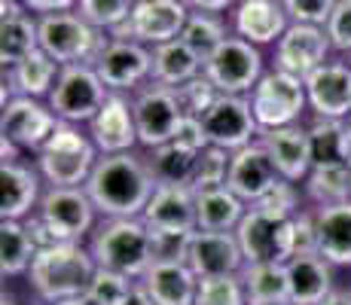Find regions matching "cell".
<instances>
[{"label":"cell","mask_w":351,"mask_h":305,"mask_svg":"<svg viewBox=\"0 0 351 305\" xmlns=\"http://www.w3.org/2000/svg\"><path fill=\"white\" fill-rule=\"evenodd\" d=\"M86 193L101 217H144L156 193V178L147 165L144 150L101 156Z\"/></svg>","instance_id":"6da1fadb"},{"label":"cell","mask_w":351,"mask_h":305,"mask_svg":"<svg viewBox=\"0 0 351 305\" xmlns=\"http://www.w3.org/2000/svg\"><path fill=\"white\" fill-rule=\"evenodd\" d=\"M95 256L86 241H62L40 247L31 263L28 287L43 305L86 296L95 275Z\"/></svg>","instance_id":"7a4b0ae2"},{"label":"cell","mask_w":351,"mask_h":305,"mask_svg":"<svg viewBox=\"0 0 351 305\" xmlns=\"http://www.w3.org/2000/svg\"><path fill=\"white\" fill-rule=\"evenodd\" d=\"M86 244H89L98 269L128 275L132 281H141L156 263L153 232L141 217H101Z\"/></svg>","instance_id":"3957f363"},{"label":"cell","mask_w":351,"mask_h":305,"mask_svg":"<svg viewBox=\"0 0 351 305\" xmlns=\"http://www.w3.org/2000/svg\"><path fill=\"white\" fill-rule=\"evenodd\" d=\"M25 223L40 247H49L62 241H89L101 214L86 186H46L37 211Z\"/></svg>","instance_id":"277c9868"},{"label":"cell","mask_w":351,"mask_h":305,"mask_svg":"<svg viewBox=\"0 0 351 305\" xmlns=\"http://www.w3.org/2000/svg\"><path fill=\"white\" fill-rule=\"evenodd\" d=\"M98 159L101 153L89 132L83 125L62 122L56 134L43 144V150L34 156V165L46 186H86Z\"/></svg>","instance_id":"5b68a950"},{"label":"cell","mask_w":351,"mask_h":305,"mask_svg":"<svg viewBox=\"0 0 351 305\" xmlns=\"http://www.w3.org/2000/svg\"><path fill=\"white\" fill-rule=\"evenodd\" d=\"M110 43V31L89 25L77 10L40 16V49L52 56L62 67L67 64H98L101 52Z\"/></svg>","instance_id":"8992f818"},{"label":"cell","mask_w":351,"mask_h":305,"mask_svg":"<svg viewBox=\"0 0 351 305\" xmlns=\"http://www.w3.org/2000/svg\"><path fill=\"white\" fill-rule=\"evenodd\" d=\"M247 101H251V110L256 122H260V132L300 125L308 113L306 80L278 71V67H269L263 73L260 83L254 86V92L247 95Z\"/></svg>","instance_id":"52a82bcc"},{"label":"cell","mask_w":351,"mask_h":305,"mask_svg":"<svg viewBox=\"0 0 351 305\" xmlns=\"http://www.w3.org/2000/svg\"><path fill=\"white\" fill-rule=\"evenodd\" d=\"M110 98V89L104 86V80L98 77V71L92 64H67L62 67L56 89L46 98V104L52 107V113L58 122L67 125H89L95 119V113L104 107V101Z\"/></svg>","instance_id":"ba28073f"},{"label":"cell","mask_w":351,"mask_h":305,"mask_svg":"<svg viewBox=\"0 0 351 305\" xmlns=\"http://www.w3.org/2000/svg\"><path fill=\"white\" fill-rule=\"evenodd\" d=\"M266 71L269 67L260 46L247 43L235 34H229L217 46V52L205 61V80L220 95H251Z\"/></svg>","instance_id":"9c48e42d"},{"label":"cell","mask_w":351,"mask_h":305,"mask_svg":"<svg viewBox=\"0 0 351 305\" xmlns=\"http://www.w3.org/2000/svg\"><path fill=\"white\" fill-rule=\"evenodd\" d=\"M235 235H239L245 263H287L290 256H296L293 217L269 214L251 205Z\"/></svg>","instance_id":"30bf717a"},{"label":"cell","mask_w":351,"mask_h":305,"mask_svg":"<svg viewBox=\"0 0 351 305\" xmlns=\"http://www.w3.org/2000/svg\"><path fill=\"white\" fill-rule=\"evenodd\" d=\"M186 19H190V6L184 0H134L128 19L110 37L134 40L141 46L156 49V46L171 43L184 34Z\"/></svg>","instance_id":"8fae6325"},{"label":"cell","mask_w":351,"mask_h":305,"mask_svg":"<svg viewBox=\"0 0 351 305\" xmlns=\"http://www.w3.org/2000/svg\"><path fill=\"white\" fill-rule=\"evenodd\" d=\"M132 104L141 150H156L162 144H171L174 134H178V125L186 117L178 92L159 83H147L132 95Z\"/></svg>","instance_id":"7c38bea8"},{"label":"cell","mask_w":351,"mask_h":305,"mask_svg":"<svg viewBox=\"0 0 351 305\" xmlns=\"http://www.w3.org/2000/svg\"><path fill=\"white\" fill-rule=\"evenodd\" d=\"M199 119L208 134V144L220 150L235 153L260 141V122L254 117L247 95H217Z\"/></svg>","instance_id":"4fadbf2b"},{"label":"cell","mask_w":351,"mask_h":305,"mask_svg":"<svg viewBox=\"0 0 351 305\" xmlns=\"http://www.w3.org/2000/svg\"><path fill=\"white\" fill-rule=\"evenodd\" d=\"M62 125L58 117L52 113V107L40 98H19L6 101L3 113H0V141H10L19 153L37 156L43 150V144L56 134V128Z\"/></svg>","instance_id":"5bb4252c"},{"label":"cell","mask_w":351,"mask_h":305,"mask_svg":"<svg viewBox=\"0 0 351 305\" xmlns=\"http://www.w3.org/2000/svg\"><path fill=\"white\" fill-rule=\"evenodd\" d=\"M336 52L327 37V28H318V25H290L285 37L272 46V64L269 67H278V71L306 80L321 64H327Z\"/></svg>","instance_id":"9a60e30c"},{"label":"cell","mask_w":351,"mask_h":305,"mask_svg":"<svg viewBox=\"0 0 351 305\" xmlns=\"http://www.w3.org/2000/svg\"><path fill=\"white\" fill-rule=\"evenodd\" d=\"M95 71L110 92L134 95L141 86H147L153 80V49L134 43V40L110 37L107 49L101 52Z\"/></svg>","instance_id":"2e32d148"},{"label":"cell","mask_w":351,"mask_h":305,"mask_svg":"<svg viewBox=\"0 0 351 305\" xmlns=\"http://www.w3.org/2000/svg\"><path fill=\"white\" fill-rule=\"evenodd\" d=\"M308 113L318 119L348 122L351 117V58L333 56L312 77H306Z\"/></svg>","instance_id":"e0dca14e"},{"label":"cell","mask_w":351,"mask_h":305,"mask_svg":"<svg viewBox=\"0 0 351 305\" xmlns=\"http://www.w3.org/2000/svg\"><path fill=\"white\" fill-rule=\"evenodd\" d=\"M86 132H89V138L95 141V147H98L101 156L141 150L132 95L110 92V98H107L104 107L95 113V119L86 125Z\"/></svg>","instance_id":"ac0fdd59"},{"label":"cell","mask_w":351,"mask_h":305,"mask_svg":"<svg viewBox=\"0 0 351 305\" xmlns=\"http://www.w3.org/2000/svg\"><path fill=\"white\" fill-rule=\"evenodd\" d=\"M141 220L153 235H193L199 229L195 189L186 183H159Z\"/></svg>","instance_id":"d6986e66"},{"label":"cell","mask_w":351,"mask_h":305,"mask_svg":"<svg viewBox=\"0 0 351 305\" xmlns=\"http://www.w3.org/2000/svg\"><path fill=\"white\" fill-rule=\"evenodd\" d=\"M184 260L199 278L239 275L245 269V254H241V244L235 232H205V229H195L190 241H186Z\"/></svg>","instance_id":"ffe728a7"},{"label":"cell","mask_w":351,"mask_h":305,"mask_svg":"<svg viewBox=\"0 0 351 305\" xmlns=\"http://www.w3.org/2000/svg\"><path fill=\"white\" fill-rule=\"evenodd\" d=\"M260 144L269 153L278 178H285L290 183H300L308 178V171L315 168V156H312V141H308V128L302 125H285V128H269L260 132Z\"/></svg>","instance_id":"44dd1931"},{"label":"cell","mask_w":351,"mask_h":305,"mask_svg":"<svg viewBox=\"0 0 351 305\" xmlns=\"http://www.w3.org/2000/svg\"><path fill=\"white\" fill-rule=\"evenodd\" d=\"M0 183H3V189H0V220H28L46 193V183L40 178L34 159L25 162V156L0 165Z\"/></svg>","instance_id":"7402d4cb"},{"label":"cell","mask_w":351,"mask_h":305,"mask_svg":"<svg viewBox=\"0 0 351 305\" xmlns=\"http://www.w3.org/2000/svg\"><path fill=\"white\" fill-rule=\"evenodd\" d=\"M229 28H232L235 37L263 49V46H275L285 37L290 19L281 0H239L229 10Z\"/></svg>","instance_id":"603a6c76"},{"label":"cell","mask_w":351,"mask_h":305,"mask_svg":"<svg viewBox=\"0 0 351 305\" xmlns=\"http://www.w3.org/2000/svg\"><path fill=\"white\" fill-rule=\"evenodd\" d=\"M278 180H281L278 171H275L272 159H269V153L263 150L260 141H256V144L241 147V150L232 153L226 186L232 189V193L239 195V199L245 202L247 208L256 205V202H260L263 195H266Z\"/></svg>","instance_id":"cb8c5ba5"},{"label":"cell","mask_w":351,"mask_h":305,"mask_svg":"<svg viewBox=\"0 0 351 305\" xmlns=\"http://www.w3.org/2000/svg\"><path fill=\"white\" fill-rule=\"evenodd\" d=\"M40 49V16L22 0H0V64L16 67Z\"/></svg>","instance_id":"d4e9b609"},{"label":"cell","mask_w":351,"mask_h":305,"mask_svg":"<svg viewBox=\"0 0 351 305\" xmlns=\"http://www.w3.org/2000/svg\"><path fill=\"white\" fill-rule=\"evenodd\" d=\"M58 77H62V64L56 58L46 56L43 49L31 52L16 67H3V104L19 98V95L46 101L56 89Z\"/></svg>","instance_id":"484cf974"},{"label":"cell","mask_w":351,"mask_h":305,"mask_svg":"<svg viewBox=\"0 0 351 305\" xmlns=\"http://www.w3.org/2000/svg\"><path fill=\"white\" fill-rule=\"evenodd\" d=\"M287 281L293 305H321L336 290V269L318 250L296 254L287 260Z\"/></svg>","instance_id":"4316f807"},{"label":"cell","mask_w":351,"mask_h":305,"mask_svg":"<svg viewBox=\"0 0 351 305\" xmlns=\"http://www.w3.org/2000/svg\"><path fill=\"white\" fill-rule=\"evenodd\" d=\"M141 284L156 305H195L199 293V275L186 266V260H156Z\"/></svg>","instance_id":"83f0119b"},{"label":"cell","mask_w":351,"mask_h":305,"mask_svg":"<svg viewBox=\"0 0 351 305\" xmlns=\"http://www.w3.org/2000/svg\"><path fill=\"white\" fill-rule=\"evenodd\" d=\"M315 250L333 269H351V202L315 208Z\"/></svg>","instance_id":"f1b7e54d"},{"label":"cell","mask_w":351,"mask_h":305,"mask_svg":"<svg viewBox=\"0 0 351 305\" xmlns=\"http://www.w3.org/2000/svg\"><path fill=\"white\" fill-rule=\"evenodd\" d=\"M205 73V61H202L184 40H171L153 49V80L150 83L168 86V89H180V86L193 83Z\"/></svg>","instance_id":"f546056e"},{"label":"cell","mask_w":351,"mask_h":305,"mask_svg":"<svg viewBox=\"0 0 351 305\" xmlns=\"http://www.w3.org/2000/svg\"><path fill=\"white\" fill-rule=\"evenodd\" d=\"M245 214L247 205L229 186L195 193V217H199V229L205 232H235Z\"/></svg>","instance_id":"4dcf8cb0"},{"label":"cell","mask_w":351,"mask_h":305,"mask_svg":"<svg viewBox=\"0 0 351 305\" xmlns=\"http://www.w3.org/2000/svg\"><path fill=\"white\" fill-rule=\"evenodd\" d=\"M247 305H287L290 302V281L287 263H245L241 269Z\"/></svg>","instance_id":"1f68e13d"},{"label":"cell","mask_w":351,"mask_h":305,"mask_svg":"<svg viewBox=\"0 0 351 305\" xmlns=\"http://www.w3.org/2000/svg\"><path fill=\"white\" fill-rule=\"evenodd\" d=\"M40 244L25 220H0V272L3 278H28Z\"/></svg>","instance_id":"d6a6232c"},{"label":"cell","mask_w":351,"mask_h":305,"mask_svg":"<svg viewBox=\"0 0 351 305\" xmlns=\"http://www.w3.org/2000/svg\"><path fill=\"white\" fill-rule=\"evenodd\" d=\"M302 193L312 208H327V205H342L351 202V168L346 162H324L308 171L302 180Z\"/></svg>","instance_id":"836d02e7"},{"label":"cell","mask_w":351,"mask_h":305,"mask_svg":"<svg viewBox=\"0 0 351 305\" xmlns=\"http://www.w3.org/2000/svg\"><path fill=\"white\" fill-rule=\"evenodd\" d=\"M229 34H232V28H229V16H220V12H193L190 10V19H186L180 40H184L202 61H208Z\"/></svg>","instance_id":"e575fe53"},{"label":"cell","mask_w":351,"mask_h":305,"mask_svg":"<svg viewBox=\"0 0 351 305\" xmlns=\"http://www.w3.org/2000/svg\"><path fill=\"white\" fill-rule=\"evenodd\" d=\"M144 156H147V165H150L153 178H156V186L159 183H186L190 186L199 153L184 150V147H178L171 141V144H162L156 150H144Z\"/></svg>","instance_id":"d590c367"},{"label":"cell","mask_w":351,"mask_h":305,"mask_svg":"<svg viewBox=\"0 0 351 305\" xmlns=\"http://www.w3.org/2000/svg\"><path fill=\"white\" fill-rule=\"evenodd\" d=\"M229 162H232V153H229V150H220V147H205V150L199 153V159H195L190 186L195 189V193L226 186Z\"/></svg>","instance_id":"8d00e7d4"},{"label":"cell","mask_w":351,"mask_h":305,"mask_svg":"<svg viewBox=\"0 0 351 305\" xmlns=\"http://www.w3.org/2000/svg\"><path fill=\"white\" fill-rule=\"evenodd\" d=\"M306 128H308V141H312L315 165L342 162V132H346V122L312 117V122H308Z\"/></svg>","instance_id":"74e56055"},{"label":"cell","mask_w":351,"mask_h":305,"mask_svg":"<svg viewBox=\"0 0 351 305\" xmlns=\"http://www.w3.org/2000/svg\"><path fill=\"white\" fill-rule=\"evenodd\" d=\"M195 305H247L241 275L199 278V293H195Z\"/></svg>","instance_id":"f35d334b"},{"label":"cell","mask_w":351,"mask_h":305,"mask_svg":"<svg viewBox=\"0 0 351 305\" xmlns=\"http://www.w3.org/2000/svg\"><path fill=\"white\" fill-rule=\"evenodd\" d=\"M132 6H134V0H80L77 12L89 25H95V28L113 34L128 19Z\"/></svg>","instance_id":"ab89813d"},{"label":"cell","mask_w":351,"mask_h":305,"mask_svg":"<svg viewBox=\"0 0 351 305\" xmlns=\"http://www.w3.org/2000/svg\"><path fill=\"white\" fill-rule=\"evenodd\" d=\"M134 284H138V281H132L128 275L110 272V269H95L86 296H89L95 305H119L134 290Z\"/></svg>","instance_id":"60d3db41"},{"label":"cell","mask_w":351,"mask_h":305,"mask_svg":"<svg viewBox=\"0 0 351 305\" xmlns=\"http://www.w3.org/2000/svg\"><path fill=\"white\" fill-rule=\"evenodd\" d=\"M254 208H263V211L281 214V217H296L302 208H308V202H306V193H302L300 183H290V180L281 178Z\"/></svg>","instance_id":"b9f144b4"},{"label":"cell","mask_w":351,"mask_h":305,"mask_svg":"<svg viewBox=\"0 0 351 305\" xmlns=\"http://www.w3.org/2000/svg\"><path fill=\"white\" fill-rule=\"evenodd\" d=\"M290 25H318L327 28L330 16L336 10V0H281Z\"/></svg>","instance_id":"7bdbcfd3"},{"label":"cell","mask_w":351,"mask_h":305,"mask_svg":"<svg viewBox=\"0 0 351 305\" xmlns=\"http://www.w3.org/2000/svg\"><path fill=\"white\" fill-rule=\"evenodd\" d=\"M180 98V104H184V113L186 117H202V113L208 110V107L214 104V98H217V89H214L211 83L205 80V73H202L199 80H193V83L180 86V89H174Z\"/></svg>","instance_id":"ee69618b"},{"label":"cell","mask_w":351,"mask_h":305,"mask_svg":"<svg viewBox=\"0 0 351 305\" xmlns=\"http://www.w3.org/2000/svg\"><path fill=\"white\" fill-rule=\"evenodd\" d=\"M327 37L336 56L351 58V0H336V10L327 22Z\"/></svg>","instance_id":"f6af8a7d"},{"label":"cell","mask_w":351,"mask_h":305,"mask_svg":"<svg viewBox=\"0 0 351 305\" xmlns=\"http://www.w3.org/2000/svg\"><path fill=\"white\" fill-rule=\"evenodd\" d=\"M174 144L184 147V150H190V153H202L205 147H211L199 117H184V122L178 125V134H174Z\"/></svg>","instance_id":"bcb514c9"},{"label":"cell","mask_w":351,"mask_h":305,"mask_svg":"<svg viewBox=\"0 0 351 305\" xmlns=\"http://www.w3.org/2000/svg\"><path fill=\"white\" fill-rule=\"evenodd\" d=\"M25 6L34 12V16H49V12H67L77 10L80 0H22Z\"/></svg>","instance_id":"7dc6e473"},{"label":"cell","mask_w":351,"mask_h":305,"mask_svg":"<svg viewBox=\"0 0 351 305\" xmlns=\"http://www.w3.org/2000/svg\"><path fill=\"white\" fill-rule=\"evenodd\" d=\"M186 6H190L193 12H220V16H229V10H232L239 0H184Z\"/></svg>","instance_id":"c3c4849f"},{"label":"cell","mask_w":351,"mask_h":305,"mask_svg":"<svg viewBox=\"0 0 351 305\" xmlns=\"http://www.w3.org/2000/svg\"><path fill=\"white\" fill-rule=\"evenodd\" d=\"M119 305H156V302H153V296L144 290V284L138 281V284H134V290H132V293H128Z\"/></svg>","instance_id":"681fc988"},{"label":"cell","mask_w":351,"mask_h":305,"mask_svg":"<svg viewBox=\"0 0 351 305\" xmlns=\"http://www.w3.org/2000/svg\"><path fill=\"white\" fill-rule=\"evenodd\" d=\"M321 305H351V290L348 287H336Z\"/></svg>","instance_id":"f907efd6"},{"label":"cell","mask_w":351,"mask_h":305,"mask_svg":"<svg viewBox=\"0 0 351 305\" xmlns=\"http://www.w3.org/2000/svg\"><path fill=\"white\" fill-rule=\"evenodd\" d=\"M342 162L351 168V125L346 122V132H342Z\"/></svg>","instance_id":"816d5d0a"},{"label":"cell","mask_w":351,"mask_h":305,"mask_svg":"<svg viewBox=\"0 0 351 305\" xmlns=\"http://www.w3.org/2000/svg\"><path fill=\"white\" fill-rule=\"evenodd\" d=\"M56 305H95L89 300V296H73V300H62V302H56Z\"/></svg>","instance_id":"f5cc1de1"},{"label":"cell","mask_w":351,"mask_h":305,"mask_svg":"<svg viewBox=\"0 0 351 305\" xmlns=\"http://www.w3.org/2000/svg\"><path fill=\"white\" fill-rule=\"evenodd\" d=\"M3 305H25V302H19V300H12V296H3Z\"/></svg>","instance_id":"db71d44e"},{"label":"cell","mask_w":351,"mask_h":305,"mask_svg":"<svg viewBox=\"0 0 351 305\" xmlns=\"http://www.w3.org/2000/svg\"><path fill=\"white\" fill-rule=\"evenodd\" d=\"M348 125H351V117H348Z\"/></svg>","instance_id":"11a10c76"},{"label":"cell","mask_w":351,"mask_h":305,"mask_svg":"<svg viewBox=\"0 0 351 305\" xmlns=\"http://www.w3.org/2000/svg\"><path fill=\"white\" fill-rule=\"evenodd\" d=\"M287 305H293V302H287Z\"/></svg>","instance_id":"9f6ffc18"}]
</instances>
